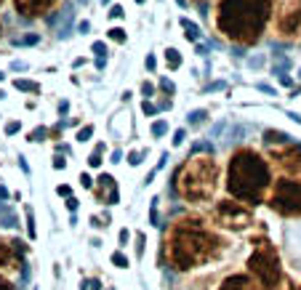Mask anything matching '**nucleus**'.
I'll return each instance as SVG.
<instances>
[{
	"label": "nucleus",
	"mask_w": 301,
	"mask_h": 290,
	"mask_svg": "<svg viewBox=\"0 0 301 290\" xmlns=\"http://www.w3.org/2000/svg\"><path fill=\"white\" fill-rule=\"evenodd\" d=\"M227 253V240L202 216H179L163 234V261L173 272H192L208 266Z\"/></svg>",
	"instance_id": "1"
},
{
	"label": "nucleus",
	"mask_w": 301,
	"mask_h": 290,
	"mask_svg": "<svg viewBox=\"0 0 301 290\" xmlns=\"http://www.w3.org/2000/svg\"><path fill=\"white\" fill-rule=\"evenodd\" d=\"M274 176L269 168V160H267L261 152L251 147H240L234 149L230 162H227V192L232 194V200H240L245 205H261L269 194Z\"/></svg>",
	"instance_id": "2"
},
{
	"label": "nucleus",
	"mask_w": 301,
	"mask_h": 290,
	"mask_svg": "<svg viewBox=\"0 0 301 290\" xmlns=\"http://www.w3.org/2000/svg\"><path fill=\"white\" fill-rule=\"evenodd\" d=\"M269 22V0H219L216 27L234 45H256Z\"/></svg>",
	"instance_id": "3"
},
{
	"label": "nucleus",
	"mask_w": 301,
	"mask_h": 290,
	"mask_svg": "<svg viewBox=\"0 0 301 290\" xmlns=\"http://www.w3.org/2000/svg\"><path fill=\"white\" fill-rule=\"evenodd\" d=\"M219 179V160L211 152H195L173 170V189L189 205H202V202H211L216 197Z\"/></svg>",
	"instance_id": "4"
},
{
	"label": "nucleus",
	"mask_w": 301,
	"mask_h": 290,
	"mask_svg": "<svg viewBox=\"0 0 301 290\" xmlns=\"http://www.w3.org/2000/svg\"><path fill=\"white\" fill-rule=\"evenodd\" d=\"M245 272L253 277L264 290H277L283 285V263H280L277 248L264 234L253 237L251 253L245 258Z\"/></svg>",
	"instance_id": "5"
},
{
	"label": "nucleus",
	"mask_w": 301,
	"mask_h": 290,
	"mask_svg": "<svg viewBox=\"0 0 301 290\" xmlns=\"http://www.w3.org/2000/svg\"><path fill=\"white\" fill-rule=\"evenodd\" d=\"M264 202L283 219H301V179H274Z\"/></svg>",
	"instance_id": "6"
},
{
	"label": "nucleus",
	"mask_w": 301,
	"mask_h": 290,
	"mask_svg": "<svg viewBox=\"0 0 301 290\" xmlns=\"http://www.w3.org/2000/svg\"><path fill=\"white\" fill-rule=\"evenodd\" d=\"M211 221L221 232H248L253 224V208L240 200H219L211 210Z\"/></svg>",
	"instance_id": "7"
},
{
	"label": "nucleus",
	"mask_w": 301,
	"mask_h": 290,
	"mask_svg": "<svg viewBox=\"0 0 301 290\" xmlns=\"http://www.w3.org/2000/svg\"><path fill=\"white\" fill-rule=\"evenodd\" d=\"M269 19L283 40L301 37V0H269Z\"/></svg>",
	"instance_id": "8"
},
{
	"label": "nucleus",
	"mask_w": 301,
	"mask_h": 290,
	"mask_svg": "<svg viewBox=\"0 0 301 290\" xmlns=\"http://www.w3.org/2000/svg\"><path fill=\"white\" fill-rule=\"evenodd\" d=\"M267 155L272 157V162L277 165V170L285 179H301V144L288 138L283 144L267 147Z\"/></svg>",
	"instance_id": "9"
},
{
	"label": "nucleus",
	"mask_w": 301,
	"mask_h": 290,
	"mask_svg": "<svg viewBox=\"0 0 301 290\" xmlns=\"http://www.w3.org/2000/svg\"><path fill=\"white\" fill-rule=\"evenodd\" d=\"M24 256H27V242L16 240V237H0V274L14 277L22 272Z\"/></svg>",
	"instance_id": "10"
},
{
	"label": "nucleus",
	"mask_w": 301,
	"mask_h": 290,
	"mask_svg": "<svg viewBox=\"0 0 301 290\" xmlns=\"http://www.w3.org/2000/svg\"><path fill=\"white\" fill-rule=\"evenodd\" d=\"M94 197L101 202V205H117V202H120V189H117L115 176L101 173L94 184Z\"/></svg>",
	"instance_id": "11"
},
{
	"label": "nucleus",
	"mask_w": 301,
	"mask_h": 290,
	"mask_svg": "<svg viewBox=\"0 0 301 290\" xmlns=\"http://www.w3.org/2000/svg\"><path fill=\"white\" fill-rule=\"evenodd\" d=\"M216 290H264V288H261L248 272H230V274L221 277Z\"/></svg>",
	"instance_id": "12"
},
{
	"label": "nucleus",
	"mask_w": 301,
	"mask_h": 290,
	"mask_svg": "<svg viewBox=\"0 0 301 290\" xmlns=\"http://www.w3.org/2000/svg\"><path fill=\"white\" fill-rule=\"evenodd\" d=\"M59 0H14V5H16V11L22 16H27V19H35V16H43L45 11L51 8V5H56Z\"/></svg>",
	"instance_id": "13"
},
{
	"label": "nucleus",
	"mask_w": 301,
	"mask_h": 290,
	"mask_svg": "<svg viewBox=\"0 0 301 290\" xmlns=\"http://www.w3.org/2000/svg\"><path fill=\"white\" fill-rule=\"evenodd\" d=\"M179 24H181V30H184V35H187V40H192V43H200V27L192 22V19H187V16H181L179 19Z\"/></svg>",
	"instance_id": "14"
},
{
	"label": "nucleus",
	"mask_w": 301,
	"mask_h": 290,
	"mask_svg": "<svg viewBox=\"0 0 301 290\" xmlns=\"http://www.w3.org/2000/svg\"><path fill=\"white\" fill-rule=\"evenodd\" d=\"M163 56H166V67L171 72H176L181 67V54L176 48H166V51H163Z\"/></svg>",
	"instance_id": "15"
},
{
	"label": "nucleus",
	"mask_w": 301,
	"mask_h": 290,
	"mask_svg": "<svg viewBox=\"0 0 301 290\" xmlns=\"http://www.w3.org/2000/svg\"><path fill=\"white\" fill-rule=\"evenodd\" d=\"M14 88L22 91V94H40V85H37L35 80H24V77H16Z\"/></svg>",
	"instance_id": "16"
},
{
	"label": "nucleus",
	"mask_w": 301,
	"mask_h": 290,
	"mask_svg": "<svg viewBox=\"0 0 301 290\" xmlns=\"http://www.w3.org/2000/svg\"><path fill=\"white\" fill-rule=\"evenodd\" d=\"M45 138H48V128H45V125H37L35 130H30L27 141L30 144H40V141H45Z\"/></svg>",
	"instance_id": "17"
},
{
	"label": "nucleus",
	"mask_w": 301,
	"mask_h": 290,
	"mask_svg": "<svg viewBox=\"0 0 301 290\" xmlns=\"http://www.w3.org/2000/svg\"><path fill=\"white\" fill-rule=\"evenodd\" d=\"M24 216H27V237H30V240H35V237H37V229H35V213H32L30 205H24Z\"/></svg>",
	"instance_id": "18"
},
{
	"label": "nucleus",
	"mask_w": 301,
	"mask_h": 290,
	"mask_svg": "<svg viewBox=\"0 0 301 290\" xmlns=\"http://www.w3.org/2000/svg\"><path fill=\"white\" fill-rule=\"evenodd\" d=\"M104 149H107L104 144H96V149H94V152H91V157H88V165H91V168H99L101 162H104V160H101Z\"/></svg>",
	"instance_id": "19"
},
{
	"label": "nucleus",
	"mask_w": 301,
	"mask_h": 290,
	"mask_svg": "<svg viewBox=\"0 0 301 290\" xmlns=\"http://www.w3.org/2000/svg\"><path fill=\"white\" fill-rule=\"evenodd\" d=\"M107 37H109L112 43H120V45L128 40V35H126V30H123V27H112V30H107Z\"/></svg>",
	"instance_id": "20"
},
{
	"label": "nucleus",
	"mask_w": 301,
	"mask_h": 290,
	"mask_svg": "<svg viewBox=\"0 0 301 290\" xmlns=\"http://www.w3.org/2000/svg\"><path fill=\"white\" fill-rule=\"evenodd\" d=\"M149 130H152V136H155V138H160V136H166V133H168V123H166V120H155Z\"/></svg>",
	"instance_id": "21"
},
{
	"label": "nucleus",
	"mask_w": 301,
	"mask_h": 290,
	"mask_svg": "<svg viewBox=\"0 0 301 290\" xmlns=\"http://www.w3.org/2000/svg\"><path fill=\"white\" fill-rule=\"evenodd\" d=\"M144 155H147V149H134V152H128V165H141Z\"/></svg>",
	"instance_id": "22"
},
{
	"label": "nucleus",
	"mask_w": 301,
	"mask_h": 290,
	"mask_svg": "<svg viewBox=\"0 0 301 290\" xmlns=\"http://www.w3.org/2000/svg\"><path fill=\"white\" fill-rule=\"evenodd\" d=\"M40 43V35H22V37H14V45H37Z\"/></svg>",
	"instance_id": "23"
},
{
	"label": "nucleus",
	"mask_w": 301,
	"mask_h": 290,
	"mask_svg": "<svg viewBox=\"0 0 301 290\" xmlns=\"http://www.w3.org/2000/svg\"><path fill=\"white\" fill-rule=\"evenodd\" d=\"M91 54H94L96 59H107V43H104V40H96L94 45H91Z\"/></svg>",
	"instance_id": "24"
},
{
	"label": "nucleus",
	"mask_w": 301,
	"mask_h": 290,
	"mask_svg": "<svg viewBox=\"0 0 301 290\" xmlns=\"http://www.w3.org/2000/svg\"><path fill=\"white\" fill-rule=\"evenodd\" d=\"M91 136H94V125H83V128L80 130H77V141H80V144H86V141H91Z\"/></svg>",
	"instance_id": "25"
},
{
	"label": "nucleus",
	"mask_w": 301,
	"mask_h": 290,
	"mask_svg": "<svg viewBox=\"0 0 301 290\" xmlns=\"http://www.w3.org/2000/svg\"><path fill=\"white\" fill-rule=\"evenodd\" d=\"M112 263L117 269H128V258L120 253V250H115V253H112Z\"/></svg>",
	"instance_id": "26"
},
{
	"label": "nucleus",
	"mask_w": 301,
	"mask_h": 290,
	"mask_svg": "<svg viewBox=\"0 0 301 290\" xmlns=\"http://www.w3.org/2000/svg\"><path fill=\"white\" fill-rule=\"evenodd\" d=\"M22 130V120H11V123H5V136H14Z\"/></svg>",
	"instance_id": "27"
},
{
	"label": "nucleus",
	"mask_w": 301,
	"mask_h": 290,
	"mask_svg": "<svg viewBox=\"0 0 301 290\" xmlns=\"http://www.w3.org/2000/svg\"><path fill=\"white\" fill-rule=\"evenodd\" d=\"M158 202H160V197H155L152 208H149V221H152V226H160V224H158Z\"/></svg>",
	"instance_id": "28"
},
{
	"label": "nucleus",
	"mask_w": 301,
	"mask_h": 290,
	"mask_svg": "<svg viewBox=\"0 0 301 290\" xmlns=\"http://www.w3.org/2000/svg\"><path fill=\"white\" fill-rule=\"evenodd\" d=\"M160 91H163V94H166V96H173V83L171 80H168V77H160Z\"/></svg>",
	"instance_id": "29"
},
{
	"label": "nucleus",
	"mask_w": 301,
	"mask_h": 290,
	"mask_svg": "<svg viewBox=\"0 0 301 290\" xmlns=\"http://www.w3.org/2000/svg\"><path fill=\"white\" fill-rule=\"evenodd\" d=\"M187 141V128H179V130H176V133H173V147H181V144H184Z\"/></svg>",
	"instance_id": "30"
},
{
	"label": "nucleus",
	"mask_w": 301,
	"mask_h": 290,
	"mask_svg": "<svg viewBox=\"0 0 301 290\" xmlns=\"http://www.w3.org/2000/svg\"><path fill=\"white\" fill-rule=\"evenodd\" d=\"M0 224H3V226H8V229H16L19 224H16V216L14 213H5L3 219H0Z\"/></svg>",
	"instance_id": "31"
},
{
	"label": "nucleus",
	"mask_w": 301,
	"mask_h": 290,
	"mask_svg": "<svg viewBox=\"0 0 301 290\" xmlns=\"http://www.w3.org/2000/svg\"><path fill=\"white\" fill-rule=\"evenodd\" d=\"M62 128H64V120L56 123L54 128H48V138H54V141H59V136H62Z\"/></svg>",
	"instance_id": "32"
},
{
	"label": "nucleus",
	"mask_w": 301,
	"mask_h": 290,
	"mask_svg": "<svg viewBox=\"0 0 301 290\" xmlns=\"http://www.w3.org/2000/svg\"><path fill=\"white\" fill-rule=\"evenodd\" d=\"M205 117H208V112H205V109H198V112H192V115H189V123L198 125L200 120H205Z\"/></svg>",
	"instance_id": "33"
},
{
	"label": "nucleus",
	"mask_w": 301,
	"mask_h": 290,
	"mask_svg": "<svg viewBox=\"0 0 301 290\" xmlns=\"http://www.w3.org/2000/svg\"><path fill=\"white\" fill-rule=\"evenodd\" d=\"M144 242H147V237L139 232V234H136V256H139V258L144 256Z\"/></svg>",
	"instance_id": "34"
},
{
	"label": "nucleus",
	"mask_w": 301,
	"mask_h": 290,
	"mask_svg": "<svg viewBox=\"0 0 301 290\" xmlns=\"http://www.w3.org/2000/svg\"><path fill=\"white\" fill-rule=\"evenodd\" d=\"M56 194H59V197H72V187H69V184H59V187H56Z\"/></svg>",
	"instance_id": "35"
},
{
	"label": "nucleus",
	"mask_w": 301,
	"mask_h": 290,
	"mask_svg": "<svg viewBox=\"0 0 301 290\" xmlns=\"http://www.w3.org/2000/svg\"><path fill=\"white\" fill-rule=\"evenodd\" d=\"M123 16H126L123 5H112V8H109V19H123Z\"/></svg>",
	"instance_id": "36"
},
{
	"label": "nucleus",
	"mask_w": 301,
	"mask_h": 290,
	"mask_svg": "<svg viewBox=\"0 0 301 290\" xmlns=\"http://www.w3.org/2000/svg\"><path fill=\"white\" fill-rule=\"evenodd\" d=\"M11 69H14V72H24V69H30V64H27V62H19V59H14V62H11Z\"/></svg>",
	"instance_id": "37"
},
{
	"label": "nucleus",
	"mask_w": 301,
	"mask_h": 290,
	"mask_svg": "<svg viewBox=\"0 0 301 290\" xmlns=\"http://www.w3.org/2000/svg\"><path fill=\"white\" fill-rule=\"evenodd\" d=\"M67 168V160H64V155H56L54 157V170H64Z\"/></svg>",
	"instance_id": "38"
},
{
	"label": "nucleus",
	"mask_w": 301,
	"mask_h": 290,
	"mask_svg": "<svg viewBox=\"0 0 301 290\" xmlns=\"http://www.w3.org/2000/svg\"><path fill=\"white\" fill-rule=\"evenodd\" d=\"M144 67H147L149 72H155V69H158V59H155V54H149V56H147V62H144Z\"/></svg>",
	"instance_id": "39"
},
{
	"label": "nucleus",
	"mask_w": 301,
	"mask_h": 290,
	"mask_svg": "<svg viewBox=\"0 0 301 290\" xmlns=\"http://www.w3.org/2000/svg\"><path fill=\"white\" fill-rule=\"evenodd\" d=\"M0 290H16V285L8 280V277H3V274H0Z\"/></svg>",
	"instance_id": "40"
},
{
	"label": "nucleus",
	"mask_w": 301,
	"mask_h": 290,
	"mask_svg": "<svg viewBox=\"0 0 301 290\" xmlns=\"http://www.w3.org/2000/svg\"><path fill=\"white\" fill-rule=\"evenodd\" d=\"M64 205H67V210H69V213H75V210H77V205H80V200H77V197H67V202H64Z\"/></svg>",
	"instance_id": "41"
},
{
	"label": "nucleus",
	"mask_w": 301,
	"mask_h": 290,
	"mask_svg": "<svg viewBox=\"0 0 301 290\" xmlns=\"http://www.w3.org/2000/svg\"><path fill=\"white\" fill-rule=\"evenodd\" d=\"M141 94H144V96H147V98H149V96H152V94H155V85H152V83H149V80H144V83H141Z\"/></svg>",
	"instance_id": "42"
},
{
	"label": "nucleus",
	"mask_w": 301,
	"mask_h": 290,
	"mask_svg": "<svg viewBox=\"0 0 301 290\" xmlns=\"http://www.w3.org/2000/svg\"><path fill=\"white\" fill-rule=\"evenodd\" d=\"M80 187H86V189H94V179H91L88 173H80Z\"/></svg>",
	"instance_id": "43"
},
{
	"label": "nucleus",
	"mask_w": 301,
	"mask_h": 290,
	"mask_svg": "<svg viewBox=\"0 0 301 290\" xmlns=\"http://www.w3.org/2000/svg\"><path fill=\"white\" fill-rule=\"evenodd\" d=\"M141 109H144V115H155V112H158V107H155L152 101H144V104H141Z\"/></svg>",
	"instance_id": "44"
},
{
	"label": "nucleus",
	"mask_w": 301,
	"mask_h": 290,
	"mask_svg": "<svg viewBox=\"0 0 301 290\" xmlns=\"http://www.w3.org/2000/svg\"><path fill=\"white\" fill-rule=\"evenodd\" d=\"M8 200H11V192L3 187V184H0V202H8Z\"/></svg>",
	"instance_id": "45"
},
{
	"label": "nucleus",
	"mask_w": 301,
	"mask_h": 290,
	"mask_svg": "<svg viewBox=\"0 0 301 290\" xmlns=\"http://www.w3.org/2000/svg\"><path fill=\"white\" fill-rule=\"evenodd\" d=\"M88 30H91V22H80V24H77V32H80V35H86Z\"/></svg>",
	"instance_id": "46"
},
{
	"label": "nucleus",
	"mask_w": 301,
	"mask_h": 290,
	"mask_svg": "<svg viewBox=\"0 0 301 290\" xmlns=\"http://www.w3.org/2000/svg\"><path fill=\"white\" fill-rule=\"evenodd\" d=\"M67 109H69V101H59V115H67Z\"/></svg>",
	"instance_id": "47"
},
{
	"label": "nucleus",
	"mask_w": 301,
	"mask_h": 290,
	"mask_svg": "<svg viewBox=\"0 0 301 290\" xmlns=\"http://www.w3.org/2000/svg\"><path fill=\"white\" fill-rule=\"evenodd\" d=\"M128 229H120V245H128Z\"/></svg>",
	"instance_id": "48"
},
{
	"label": "nucleus",
	"mask_w": 301,
	"mask_h": 290,
	"mask_svg": "<svg viewBox=\"0 0 301 290\" xmlns=\"http://www.w3.org/2000/svg\"><path fill=\"white\" fill-rule=\"evenodd\" d=\"M120 160H123V152H120V149H115V152H112V160H109V162H115V165H117Z\"/></svg>",
	"instance_id": "49"
},
{
	"label": "nucleus",
	"mask_w": 301,
	"mask_h": 290,
	"mask_svg": "<svg viewBox=\"0 0 301 290\" xmlns=\"http://www.w3.org/2000/svg\"><path fill=\"white\" fill-rule=\"evenodd\" d=\"M19 168H22L24 173H30V165H27V160H24V157H19Z\"/></svg>",
	"instance_id": "50"
},
{
	"label": "nucleus",
	"mask_w": 301,
	"mask_h": 290,
	"mask_svg": "<svg viewBox=\"0 0 301 290\" xmlns=\"http://www.w3.org/2000/svg\"><path fill=\"white\" fill-rule=\"evenodd\" d=\"M198 54H200V56L208 54V45H205V43H198Z\"/></svg>",
	"instance_id": "51"
},
{
	"label": "nucleus",
	"mask_w": 301,
	"mask_h": 290,
	"mask_svg": "<svg viewBox=\"0 0 301 290\" xmlns=\"http://www.w3.org/2000/svg\"><path fill=\"white\" fill-rule=\"evenodd\" d=\"M77 3H80V5H88V3H91V0H77Z\"/></svg>",
	"instance_id": "52"
},
{
	"label": "nucleus",
	"mask_w": 301,
	"mask_h": 290,
	"mask_svg": "<svg viewBox=\"0 0 301 290\" xmlns=\"http://www.w3.org/2000/svg\"><path fill=\"white\" fill-rule=\"evenodd\" d=\"M3 80H5V75H3V72H0V83H3Z\"/></svg>",
	"instance_id": "53"
},
{
	"label": "nucleus",
	"mask_w": 301,
	"mask_h": 290,
	"mask_svg": "<svg viewBox=\"0 0 301 290\" xmlns=\"http://www.w3.org/2000/svg\"><path fill=\"white\" fill-rule=\"evenodd\" d=\"M288 290H301V285H296V288H288Z\"/></svg>",
	"instance_id": "54"
},
{
	"label": "nucleus",
	"mask_w": 301,
	"mask_h": 290,
	"mask_svg": "<svg viewBox=\"0 0 301 290\" xmlns=\"http://www.w3.org/2000/svg\"><path fill=\"white\" fill-rule=\"evenodd\" d=\"M0 37H3V24H0Z\"/></svg>",
	"instance_id": "55"
},
{
	"label": "nucleus",
	"mask_w": 301,
	"mask_h": 290,
	"mask_svg": "<svg viewBox=\"0 0 301 290\" xmlns=\"http://www.w3.org/2000/svg\"><path fill=\"white\" fill-rule=\"evenodd\" d=\"M136 3H139V5H141V3H147V0H136Z\"/></svg>",
	"instance_id": "56"
},
{
	"label": "nucleus",
	"mask_w": 301,
	"mask_h": 290,
	"mask_svg": "<svg viewBox=\"0 0 301 290\" xmlns=\"http://www.w3.org/2000/svg\"><path fill=\"white\" fill-rule=\"evenodd\" d=\"M101 3H104V5H107V3H109V0H101Z\"/></svg>",
	"instance_id": "57"
},
{
	"label": "nucleus",
	"mask_w": 301,
	"mask_h": 290,
	"mask_svg": "<svg viewBox=\"0 0 301 290\" xmlns=\"http://www.w3.org/2000/svg\"><path fill=\"white\" fill-rule=\"evenodd\" d=\"M299 77H301V69H299Z\"/></svg>",
	"instance_id": "58"
},
{
	"label": "nucleus",
	"mask_w": 301,
	"mask_h": 290,
	"mask_svg": "<svg viewBox=\"0 0 301 290\" xmlns=\"http://www.w3.org/2000/svg\"><path fill=\"white\" fill-rule=\"evenodd\" d=\"M0 3H3V0H0Z\"/></svg>",
	"instance_id": "59"
}]
</instances>
